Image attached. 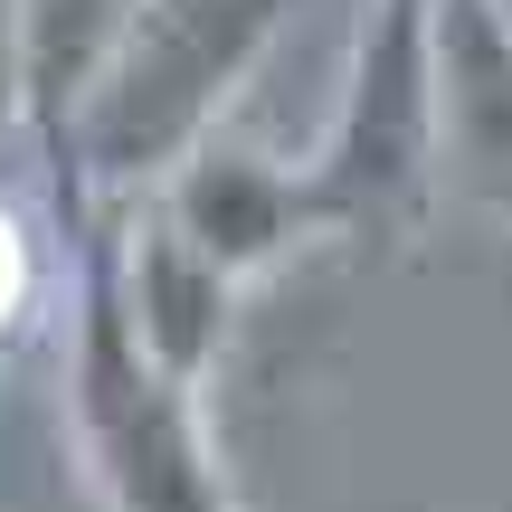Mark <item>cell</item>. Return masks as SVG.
<instances>
[{"mask_svg": "<svg viewBox=\"0 0 512 512\" xmlns=\"http://www.w3.org/2000/svg\"><path fill=\"white\" fill-rule=\"evenodd\" d=\"M294 0H143L95 57L86 95L67 105L48 162L76 200H133L181 162L200 133H219L228 95L256 76Z\"/></svg>", "mask_w": 512, "mask_h": 512, "instance_id": "1", "label": "cell"}, {"mask_svg": "<svg viewBox=\"0 0 512 512\" xmlns=\"http://www.w3.org/2000/svg\"><path fill=\"white\" fill-rule=\"evenodd\" d=\"M67 418H76L95 512H238L219 446H209V418H200V380L162 370L114 304V247H86Z\"/></svg>", "mask_w": 512, "mask_h": 512, "instance_id": "2", "label": "cell"}, {"mask_svg": "<svg viewBox=\"0 0 512 512\" xmlns=\"http://www.w3.org/2000/svg\"><path fill=\"white\" fill-rule=\"evenodd\" d=\"M323 238H399L437 190V76L427 0H370L323 152L304 162Z\"/></svg>", "mask_w": 512, "mask_h": 512, "instance_id": "3", "label": "cell"}, {"mask_svg": "<svg viewBox=\"0 0 512 512\" xmlns=\"http://www.w3.org/2000/svg\"><path fill=\"white\" fill-rule=\"evenodd\" d=\"M427 76H437V190L512 219V10L427 0Z\"/></svg>", "mask_w": 512, "mask_h": 512, "instance_id": "4", "label": "cell"}, {"mask_svg": "<svg viewBox=\"0 0 512 512\" xmlns=\"http://www.w3.org/2000/svg\"><path fill=\"white\" fill-rule=\"evenodd\" d=\"M152 190H162V219L181 228L200 256H219L238 285L266 275L285 247L323 238V209H313L304 171L266 162V152H247V143H219V133H200Z\"/></svg>", "mask_w": 512, "mask_h": 512, "instance_id": "5", "label": "cell"}, {"mask_svg": "<svg viewBox=\"0 0 512 512\" xmlns=\"http://www.w3.org/2000/svg\"><path fill=\"white\" fill-rule=\"evenodd\" d=\"M114 304H124L133 342L181 380H209V361L228 351V313H238V275L219 256H200L181 228L152 209V228L114 256Z\"/></svg>", "mask_w": 512, "mask_h": 512, "instance_id": "6", "label": "cell"}, {"mask_svg": "<svg viewBox=\"0 0 512 512\" xmlns=\"http://www.w3.org/2000/svg\"><path fill=\"white\" fill-rule=\"evenodd\" d=\"M143 10V0H10L19 19V95H29V133L57 152L67 105L86 95L95 57L114 48V29Z\"/></svg>", "mask_w": 512, "mask_h": 512, "instance_id": "7", "label": "cell"}, {"mask_svg": "<svg viewBox=\"0 0 512 512\" xmlns=\"http://www.w3.org/2000/svg\"><path fill=\"white\" fill-rule=\"evenodd\" d=\"M29 304H38V247L19 228V209H0V342L29 323Z\"/></svg>", "mask_w": 512, "mask_h": 512, "instance_id": "8", "label": "cell"}, {"mask_svg": "<svg viewBox=\"0 0 512 512\" xmlns=\"http://www.w3.org/2000/svg\"><path fill=\"white\" fill-rule=\"evenodd\" d=\"M10 124H29V95H19V19H10V0H0V133Z\"/></svg>", "mask_w": 512, "mask_h": 512, "instance_id": "9", "label": "cell"}]
</instances>
